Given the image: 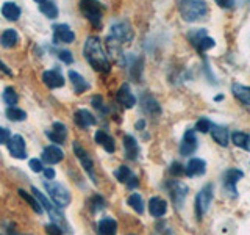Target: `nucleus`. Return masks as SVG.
Instances as JSON below:
<instances>
[{"mask_svg": "<svg viewBox=\"0 0 250 235\" xmlns=\"http://www.w3.org/2000/svg\"><path fill=\"white\" fill-rule=\"evenodd\" d=\"M84 58L88 60L89 65L97 70V72H109V61L104 50L102 41L97 36H89L86 39L83 47Z\"/></svg>", "mask_w": 250, "mask_h": 235, "instance_id": "nucleus-1", "label": "nucleus"}, {"mask_svg": "<svg viewBox=\"0 0 250 235\" xmlns=\"http://www.w3.org/2000/svg\"><path fill=\"white\" fill-rule=\"evenodd\" d=\"M178 11L186 22H195L208 13V6L203 0H178Z\"/></svg>", "mask_w": 250, "mask_h": 235, "instance_id": "nucleus-2", "label": "nucleus"}, {"mask_svg": "<svg viewBox=\"0 0 250 235\" xmlns=\"http://www.w3.org/2000/svg\"><path fill=\"white\" fill-rule=\"evenodd\" d=\"M44 188L50 194V198L57 207H67L70 204V193L64 185L55 182V180H45Z\"/></svg>", "mask_w": 250, "mask_h": 235, "instance_id": "nucleus-3", "label": "nucleus"}, {"mask_svg": "<svg viewBox=\"0 0 250 235\" xmlns=\"http://www.w3.org/2000/svg\"><path fill=\"white\" fill-rule=\"evenodd\" d=\"M80 10L94 27L100 28L102 25V14H104V6L99 0H80Z\"/></svg>", "mask_w": 250, "mask_h": 235, "instance_id": "nucleus-4", "label": "nucleus"}, {"mask_svg": "<svg viewBox=\"0 0 250 235\" xmlns=\"http://www.w3.org/2000/svg\"><path fill=\"white\" fill-rule=\"evenodd\" d=\"M213 194H214L213 184H208L197 193V196H195L194 210H195V215H197V219H202L203 216H205V213L209 209V204H211V201H213Z\"/></svg>", "mask_w": 250, "mask_h": 235, "instance_id": "nucleus-5", "label": "nucleus"}, {"mask_svg": "<svg viewBox=\"0 0 250 235\" xmlns=\"http://www.w3.org/2000/svg\"><path fill=\"white\" fill-rule=\"evenodd\" d=\"M242 177H244V172H242L241 169H238V168H230L222 174L224 190H225L227 194L230 196V198H236V196H238L236 185H238V182Z\"/></svg>", "mask_w": 250, "mask_h": 235, "instance_id": "nucleus-6", "label": "nucleus"}, {"mask_svg": "<svg viewBox=\"0 0 250 235\" xmlns=\"http://www.w3.org/2000/svg\"><path fill=\"white\" fill-rule=\"evenodd\" d=\"M31 193L35 194V198L38 199V202L41 204L42 206V209L49 213V216L52 218V223H55V224H58V226H61V224H64V216H62V213L60 212V209L58 207H55L53 204L45 198V196L38 190V188H31Z\"/></svg>", "mask_w": 250, "mask_h": 235, "instance_id": "nucleus-7", "label": "nucleus"}, {"mask_svg": "<svg viewBox=\"0 0 250 235\" xmlns=\"http://www.w3.org/2000/svg\"><path fill=\"white\" fill-rule=\"evenodd\" d=\"M72 149H74V152H75V155H77V159L80 160L82 166L84 168V171L88 172V176L91 177V180H92L94 184H97L96 172H94V163H92V160H91V157L88 155V152L84 151V149L82 147V144L78 143V141H74Z\"/></svg>", "mask_w": 250, "mask_h": 235, "instance_id": "nucleus-8", "label": "nucleus"}, {"mask_svg": "<svg viewBox=\"0 0 250 235\" xmlns=\"http://www.w3.org/2000/svg\"><path fill=\"white\" fill-rule=\"evenodd\" d=\"M109 38L116 39L117 43H130L133 39V30L127 22H116L111 25V35Z\"/></svg>", "mask_w": 250, "mask_h": 235, "instance_id": "nucleus-9", "label": "nucleus"}, {"mask_svg": "<svg viewBox=\"0 0 250 235\" xmlns=\"http://www.w3.org/2000/svg\"><path fill=\"white\" fill-rule=\"evenodd\" d=\"M167 190H169L172 202L175 204L177 209H180L185 204V198L188 194V187L182 182H175V180H172V182L167 185Z\"/></svg>", "mask_w": 250, "mask_h": 235, "instance_id": "nucleus-10", "label": "nucleus"}, {"mask_svg": "<svg viewBox=\"0 0 250 235\" xmlns=\"http://www.w3.org/2000/svg\"><path fill=\"white\" fill-rule=\"evenodd\" d=\"M75 35L66 24H58L53 27V43L55 44H70L74 43Z\"/></svg>", "mask_w": 250, "mask_h": 235, "instance_id": "nucleus-11", "label": "nucleus"}, {"mask_svg": "<svg viewBox=\"0 0 250 235\" xmlns=\"http://www.w3.org/2000/svg\"><path fill=\"white\" fill-rule=\"evenodd\" d=\"M8 151L14 157V159L23 160L27 157V149H25V140L21 135H13L8 141Z\"/></svg>", "mask_w": 250, "mask_h": 235, "instance_id": "nucleus-12", "label": "nucleus"}, {"mask_svg": "<svg viewBox=\"0 0 250 235\" xmlns=\"http://www.w3.org/2000/svg\"><path fill=\"white\" fill-rule=\"evenodd\" d=\"M195 149H197V137H195V132L189 129L185 132L182 143H180V154L189 157L195 152Z\"/></svg>", "mask_w": 250, "mask_h": 235, "instance_id": "nucleus-13", "label": "nucleus"}, {"mask_svg": "<svg viewBox=\"0 0 250 235\" xmlns=\"http://www.w3.org/2000/svg\"><path fill=\"white\" fill-rule=\"evenodd\" d=\"M141 107H143V110L148 116H158L161 113V107L158 104V100L148 93H144L141 96Z\"/></svg>", "mask_w": 250, "mask_h": 235, "instance_id": "nucleus-14", "label": "nucleus"}, {"mask_svg": "<svg viewBox=\"0 0 250 235\" xmlns=\"http://www.w3.org/2000/svg\"><path fill=\"white\" fill-rule=\"evenodd\" d=\"M47 138H49L52 143L57 144H64L66 137H67V127L62 122H55L52 125V129L45 133Z\"/></svg>", "mask_w": 250, "mask_h": 235, "instance_id": "nucleus-15", "label": "nucleus"}, {"mask_svg": "<svg viewBox=\"0 0 250 235\" xmlns=\"http://www.w3.org/2000/svg\"><path fill=\"white\" fill-rule=\"evenodd\" d=\"M117 102L122 105V107H125V108H131V107H135L136 105V97L133 96V93H131V90H130V86H128V83H124L121 88H119V91H117Z\"/></svg>", "mask_w": 250, "mask_h": 235, "instance_id": "nucleus-16", "label": "nucleus"}, {"mask_svg": "<svg viewBox=\"0 0 250 235\" xmlns=\"http://www.w3.org/2000/svg\"><path fill=\"white\" fill-rule=\"evenodd\" d=\"M42 82L45 83L47 88L55 90V88H61L64 85V77L58 70H45L42 74Z\"/></svg>", "mask_w": 250, "mask_h": 235, "instance_id": "nucleus-17", "label": "nucleus"}, {"mask_svg": "<svg viewBox=\"0 0 250 235\" xmlns=\"http://www.w3.org/2000/svg\"><path fill=\"white\" fill-rule=\"evenodd\" d=\"M205 171H207V163L202 159H191L185 166L186 176H189V177L202 176V174H205Z\"/></svg>", "mask_w": 250, "mask_h": 235, "instance_id": "nucleus-18", "label": "nucleus"}, {"mask_svg": "<svg viewBox=\"0 0 250 235\" xmlns=\"http://www.w3.org/2000/svg\"><path fill=\"white\" fill-rule=\"evenodd\" d=\"M62 157H64V154H62V151L58 147V146H47L44 151H42V155L41 159L42 162L49 163V164H55V163H60L62 160Z\"/></svg>", "mask_w": 250, "mask_h": 235, "instance_id": "nucleus-19", "label": "nucleus"}, {"mask_svg": "<svg viewBox=\"0 0 250 235\" xmlns=\"http://www.w3.org/2000/svg\"><path fill=\"white\" fill-rule=\"evenodd\" d=\"M148 212H150V215L155 216V218H161L166 215L167 212V202L158 198V196H155L150 201H148Z\"/></svg>", "mask_w": 250, "mask_h": 235, "instance_id": "nucleus-20", "label": "nucleus"}, {"mask_svg": "<svg viewBox=\"0 0 250 235\" xmlns=\"http://www.w3.org/2000/svg\"><path fill=\"white\" fill-rule=\"evenodd\" d=\"M74 118H75V124L82 129H88L91 125L97 124V119L94 118L91 112H88V110H78V112H75Z\"/></svg>", "mask_w": 250, "mask_h": 235, "instance_id": "nucleus-21", "label": "nucleus"}, {"mask_svg": "<svg viewBox=\"0 0 250 235\" xmlns=\"http://www.w3.org/2000/svg\"><path fill=\"white\" fill-rule=\"evenodd\" d=\"M209 133H211V137H213V140L219 146L225 147L227 144H229V129L224 127V125L213 124V125H211Z\"/></svg>", "mask_w": 250, "mask_h": 235, "instance_id": "nucleus-22", "label": "nucleus"}, {"mask_svg": "<svg viewBox=\"0 0 250 235\" xmlns=\"http://www.w3.org/2000/svg\"><path fill=\"white\" fill-rule=\"evenodd\" d=\"M124 149H125V157H127L128 160H136L138 159L139 144L131 135H125L124 137Z\"/></svg>", "mask_w": 250, "mask_h": 235, "instance_id": "nucleus-23", "label": "nucleus"}, {"mask_svg": "<svg viewBox=\"0 0 250 235\" xmlns=\"http://www.w3.org/2000/svg\"><path fill=\"white\" fill-rule=\"evenodd\" d=\"M97 234L99 235H116L117 234V223L113 218H102L97 224Z\"/></svg>", "mask_w": 250, "mask_h": 235, "instance_id": "nucleus-24", "label": "nucleus"}, {"mask_svg": "<svg viewBox=\"0 0 250 235\" xmlns=\"http://www.w3.org/2000/svg\"><path fill=\"white\" fill-rule=\"evenodd\" d=\"M69 80H70V83H72L74 91H75L77 94H82V93L88 91V90L91 88V85L84 80L83 75H80L78 72H75V70H69Z\"/></svg>", "mask_w": 250, "mask_h": 235, "instance_id": "nucleus-25", "label": "nucleus"}, {"mask_svg": "<svg viewBox=\"0 0 250 235\" xmlns=\"http://www.w3.org/2000/svg\"><path fill=\"white\" fill-rule=\"evenodd\" d=\"M96 143H99L109 154H113L116 151V144H114L113 137H109L105 130H97L96 132Z\"/></svg>", "mask_w": 250, "mask_h": 235, "instance_id": "nucleus-26", "label": "nucleus"}, {"mask_svg": "<svg viewBox=\"0 0 250 235\" xmlns=\"http://www.w3.org/2000/svg\"><path fill=\"white\" fill-rule=\"evenodd\" d=\"M231 91H233V96L236 97L239 102H242L244 105H250V88L249 86L234 83L231 86Z\"/></svg>", "mask_w": 250, "mask_h": 235, "instance_id": "nucleus-27", "label": "nucleus"}, {"mask_svg": "<svg viewBox=\"0 0 250 235\" xmlns=\"http://www.w3.org/2000/svg\"><path fill=\"white\" fill-rule=\"evenodd\" d=\"M2 14L8 21H18L21 16V8L13 2H6L2 6Z\"/></svg>", "mask_w": 250, "mask_h": 235, "instance_id": "nucleus-28", "label": "nucleus"}, {"mask_svg": "<svg viewBox=\"0 0 250 235\" xmlns=\"http://www.w3.org/2000/svg\"><path fill=\"white\" fill-rule=\"evenodd\" d=\"M231 141H233L234 146H238L241 149H246V151H249V149H250V137L244 132H233L231 133Z\"/></svg>", "mask_w": 250, "mask_h": 235, "instance_id": "nucleus-29", "label": "nucleus"}, {"mask_svg": "<svg viewBox=\"0 0 250 235\" xmlns=\"http://www.w3.org/2000/svg\"><path fill=\"white\" fill-rule=\"evenodd\" d=\"M18 39H19V36H18V33H16V30L8 28L3 31L2 38H0V44H2L3 47H6V49H11V47H14L16 43H18Z\"/></svg>", "mask_w": 250, "mask_h": 235, "instance_id": "nucleus-30", "label": "nucleus"}, {"mask_svg": "<svg viewBox=\"0 0 250 235\" xmlns=\"http://www.w3.org/2000/svg\"><path fill=\"white\" fill-rule=\"evenodd\" d=\"M39 11H41L45 18L49 19H57L58 18V8L53 2H42L39 3Z\"/></svg>", "mask_w": 250, "mask_h": 235, "instance_id": "nucleus-31", "label": "nucleus"}, {"mask_svg": "<svg viewBox=\"0 0 250 235\" xmlns=\"http://www.w3.org/2000/svg\"><path fill=\"white\" fill-rule=\"evenodd\" d=\"M18 193H19V196L23 199V201H27L28 204H30V207L35 210V213H38V215H41L42 213V206L41 204L38 202V199H35L33 196H31L30 193H27L25 190H18Z\"/></svg>", "mask_w": 250, "mask_h": 235, "instance_id": "nucleus-32", "label": "nucleus"}, {"mask_svg": "<svg viewBox=\"0 0 250 235\" xmlns=\"http://www.w3.org/2000/svg\"><path fill=\"white\" fill-rule=\"evenodd\" d=\"M6 118L10 121H13V122H22V121H25L27 113L23 112V110L18 108V107H8V110H6Z\"/></svg>", "mask_w": 250, "mask_h": 235, "instance_id": "nucleus-33", "label": "nucleus"}, {"mask_svg": "<svg viewBox=\"0 0 250 235\" xmlns=\"http://www.w3.org/2000/svg\"><path fill=\"white\" fill-rule=\"evenodd\" d=\"M128 206L136 212V213L143 215L144 213V202H143V198H141V194L138 193H133L128 196Z\"/></svg>", "mask_w": 250, "mask_h": 235, "instance_id": "nucleus-34", "label": "nucleus"}, {"mask_svg": "<svg viewBox=\"0 0 250 235\" xmlns=\"http://www.w3.org/2000/svg\"><path fill=\"white\" fill-rule=\"evenodd\" d=\"M143 66H144V60L143 58H136L133 61V65L130 68V75L135 82H141V75H143Z\"/></svg>", "mask_w": 250, "mask_h": 235, "instance_id": "nucleus-35", "label": "nucleus"}, {"mask_svg": "<svg viewBox=\"0 0 250 235\" xmlns=\"http://www.w3.org/2000/svg\"><path fill=\"white\" fill-rule=\"evenodd\" d=\"M205 36H208L207 30H205V28H197V30H191V31H189V35H188V39H189V43H191L194 47H197L199 43H200Z\"/></svg>", "mask_w": 250, "mask_h": 235, "instance_id": "nucleus-36", "label": "nucleus"}, {"mask_svg": "<svg viewBox=\"0 0 250 235\" xmlns=\"http://www.w3.org/2000/svg\"><path fill=\"white\" fill-rule=\"evenodd\" d=\"M2 97H3L5 104L10 105V107H14L16 104H18V94H16L14 88H11V86H8V88L3 90Z\"/></svg>", "mask_w": 250, "mask_h": 235, "instance_id": "nucleus-37", "label": "nucleus"}, {"mask_svg": "<svg viewBox=\"0 0 250 235\" xmlns=\"http://www.w3.org/2000/svg\"><path fill=\"white\" fill-rule=\"evenodd\" d=\"M89 207L92 213H97L99 210H104L105 209V199L102 198L100 194H94L91 201H89Z\"/></svg>", "mask_w": 250, "mask_h": 235, "instance_id": "nucleus-38", "label": "nucleus"}, {"mask_svg": "<svg viewBox=\"0 0 250 235\" xmlns=\"http://www.w3.org/2000/svg\"><path fill=\"white\" fill-rule=\"evenodd\" d=\"M114 176H116L117 180H119V182L127 184V182H128V179H130L133 174H131L130 168H127V166H119V168H117V169L114 171Z\"/></svg>", "mask_w": 250, "mask_h": 235, "instance_id": "nucleus-39", "label": "nucleus"}, {"mask_svg": "<svg viewBox=\"0 0 250 235\" xmlns=\"http://www.w3.org/2000/svg\"><path fill=\"white\" fill-rule=\"evenodd\" d=\"M216 46V41L213 38H209V36H205L202 39V41L199 43V46L195 47L200 53H203V52H207V50H209V49H213V47Z\"/></svg>", "mask_w": 250, "mask_h": 235, "instance_id": "nucleus-40", "label": "nucleus"}, {"mask_svg": "<svg viewBox=\"0 0 250 235\" xmlns=\"http://www.w3.org/2000/svg\"><path fill=\"white\" fill-rule=\"evenodd\" d=\"M211 125H213V122L208 121L207 118H200V119L195 122V129H197L199 132H202V133H207V132L211 130Z\"/></svg>", "mask_w": 250, "mask_h": 235, "instance_id": "nucleus-41", "label": "nucleus"}, {"mask_svg": "<svg viewBox=\"0 0 250 235\" xmlns=\"http://www.w3.org/2000/svg\"><path fill=\"white\" fill-rule=\"evenodd\" d=\"M169 172H170V176H174V177H180V176H183V174H185V168H183V164H182V163L174 162V163L170 164Z\"/></svg>", "mask_w": 250, "mask_h": 235, "instance_id": "nucleus-42", "label": "nucleus"}, {"mask_svg": "<svg viewBox=\"0 0 250 235\" xmlns=\"http://www.w3.org/2000/svg\"><path fill=\"white\" fill-rule=\"evenodd\" d=\"M91 104L94 105V108L99 110L100 113H108V108L105 107L104 99H102L100 96H94V97L91 99Z\"/></svg>", "mask_w": 250, "mask_h": 235, "instance_id": "nucleus-43", "label": "nucleus"}, {"mask_svg": "<svg viewBox=\"0 0 250 235\" xmlns=\"http://www.w3.org/2000/svg\"><path fill=\"white\" fill-rule=\"evenodd\" d=\"M58 58L66 63V65H70V63H74V57L72 53H70L69 50H58Z\"/></svg>", "mask_w": 250, "mask_h": 235, "instance_id": "nucleus-44", "label": "nucleus"}, {"mask_svg": "<svg viewBox=\"0 0 250 235\" xmlns=\"http://www.w3.org/2000/svg\"><path fill=\"white\" fill-rule=\"evenodd\" d=\"M45 232L49 234V235H62V229L58 224H55V223L47 224L45 226Z\"/></svg>", "mask_w": 250, "mask_h": 235, "instance_id": "nucleus-45", "label": "nucleus"}, {"mask_svg": "<svg viewBox=\"0 0 250 235\" xmlns=\"http://www.w3.org/2000/svg\"><path fill=\"white\" fill-rule=\"evenodd\" d=\"M11 138V132L10 129H6V127H0V144H5L8 143Z\"/></svg>", "mask_w": 250, "mask_h": 235, "instance_id": "nucleus-46", "label": "nucleus"}, {"mask_svg": "<svg viewBox=\"0 0 250 235\" xmlns=\"http://www.w3.org/2000/svg\"><path fill=\"white\" fill-rule=\"evenodd\" d=\"M30 168H31V171H35V172H42L44 171V164H42L41 160L31 159L30 160Z\"/></svg>", "mask_w": 250, "mask_h": 235, "instance_id": "nucleus-47", "label": "nucleus"}, {"mask_svg": "<svg viewBox=\"0 0 250 235\" xmlns=\"http://www.w3.org/2000/svg\"><path fill=\"white\" fill-rule=\"evenodd\" d=\"M216 3L221 8H233L234 0H216Z\"/></svg>", "mask_w": 250, "mask_h": 235, "instance_id": "nucleus-48", "label": "nucleus"}, {"mask_svg": "<svg viewBox=\"0 0 250 235\" xmlns=\"http://www.w3.org/2000/svg\"><path fill=\"white\" fill-rule=\"evenodd\" d=\"M42 172H44V176H45L47 180H53L55 179V171H53V168H47V169L44 168Z\"/></svg>", "mask_w": 250, "mask_h": 235, "instance_id": "nucleus-49", "label": "nucleus"}, {"mask_svg": "<svg viewBox=\"0 0 250 235\" xmlns=\"http://www.w3.org/2000/svg\"><path fill=\"white\" fill-rule=\"evenodd\" d=\"M205 72H207V77L209 75V82L213 83V85H216V78H214V75L211 74V69H209V63H207L205 61Z\"/></svg>", "mask_w": 250, "mask_h": 235, "instance_id": "nucleus-50", "label": "nucleus"}, {"mask_svg": "<svg viewBox=\"0 0 250 235\" xmlns=\"http://www.w3.org/2000/svg\"><path fill=\"white\" fill-rule=\"evenodd\" d=\"M127 185H128V188H136V187L139 185V182H138V177H136V176H131V177L128 179Z\"/></svg>", "mask_w": 250, "mask_h": 235, "instance_id": "nucleus-51", "label": "nucleus"}, {"mask_svg": "<svg viewBox=\"0 0 250 235\" xmlns=\"http://www.w3.org/2000/svg\"><path fill=\"white\" fill-rule=\"evenodd\" d=\"M0 70H3V72L8 74V75H11V70L8 69V66L5 65V63H2V61H0Z\"/></svg>", "mask_w": 250, "mask_h": 235, "instance_id": "nucleus-52", "label": "nucleus"}, {"mask_svg": "<svg viewBox=\"0 0 250 235\" xmlns=\"http://www.w3.org/2000/svg\"><path fill=\"white\" fill-rule=\"evenodd\" d=\"M144 127H146V121H138L136 122V129L138 130H143Z\"/></svg>", "mask_w": 250, "mask_h": 235, "instance_id": "nucleus-53", "label": "nucleus"}, {"mask_svg": "<svg viewBox=\"0 0 250 235\" xmlns=\"http://www.w3.org/2000/svg\"><path fill=\"white\" fill-rule=\"evenodd\" d=\"M222 99H224L222 94H221V96H216V97H214V100H222Z\"/></svg>", "mask_w": 250, "mask_h": 235, "instance_id": "nucleus-54", "label": "nucleus"}, {"mask_svg": "<svg viewBox=\"0 0 250 235\" xmlns=\"http://www.w3.org/2000/svg\"><path fill=\"white\" fill-rule=\"evenodd\" d=\"M36 3H42V2H45V0H35Z\"/></svg>", "mask_w": 250, "mask_h": 235, "instance_id": "nucleus-55", "label": "nucleus"}]
</instances>
